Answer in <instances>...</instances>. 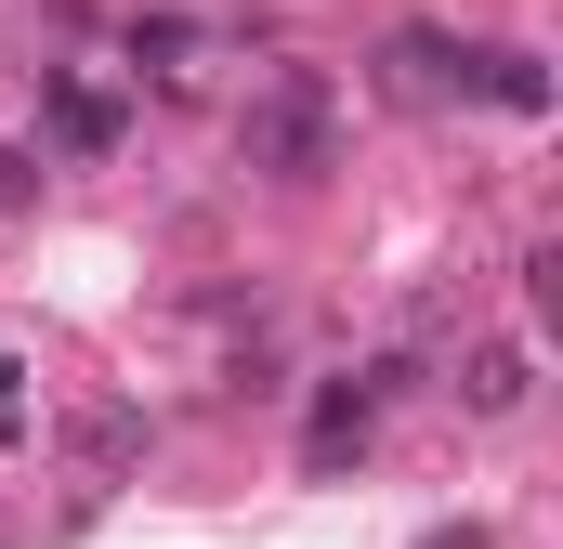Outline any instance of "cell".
Segmentation results:
<instances>
[{
  "label": "cell",
  "instance_id": "3957f363",
  "mask_svg": "<svg viewBox=\"0 0 563 549\" xmlns=\"http://www.w3.org/2000/svg\"><path fill=\"white\" fill-rule=\"evenodd\" d=\"M13 197H26V170H13V157H0V210H13Z\"/></svg>",
  "mask_w": 563,
  "mask_h": 549
},
{
  "label": "cell",
  "instance_id": "6da1fadb",
  "mask_svg": "<svg viewBox=\"0 0 563 549\" xmlns=\"http://www.w3.org/2000/svg\"><path fill=\"white\" fill-rule=\"evenodd\" d=\"M263 144L288 157V183L314 170V79H288V92H276V119H263Z\"/></svg>",
  "mask_w": 563,
  "mask_h": 549
},
{
  "label": "cell",
  "instance_id": "7a4b0ae2",
  "mask_svg": "<svg viewBox=\"0 0 563 549\" xmlns=\"http://www.w3.org/2000/svg\"><path fill=\"white\" fill-rule=\"evenodd\" d=\"M472 406H485V418L525 406V354H511V340H498V354H472Z\"/></svg>",
  "mask_w": 563,
  "mask_h": 549
}]
</instances>
